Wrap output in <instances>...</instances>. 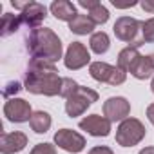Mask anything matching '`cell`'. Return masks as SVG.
<instances>
[{"label":"cell","instance_id":"obj_19","mask_svg":"<svg viewBox=\"0 0 154 154\" xmlns=\"http://www.w3.org/2000/svg\"><path fill=\"white\" fill-rule=\"evenodd\" d=\"M29 125H31V129H33L36 134L47 132L49 127H51V116H49V112H45V111H36V112H33V116H31V120H29Z\"/></svg>","mask_w":154,"mask_h":154},{"label":"cell","instance_id":"obj_10","mask_svg":"<svg viewBox=\"0 0 154 154\" xmlns=\"http://www.w3.org/2000/svg\"><path fill=\"white\" fill-rule=\"evenodd\" d=\"M129 112H131V103L122 96H112L103 103V114L111 123L127 120Z\"/></svg>","mask_w":154,"mask_h":154},{"label":"cell","instance_id":"obj_16","mask_svg":"<svg viewBox=\"0 0 154 154\" xmlns=\"http://www.w3.org/2000/svg\"><path fill=\"white\" fill-rule=\"evenodd\" d=\"M129 72L134 76V78H138V80H147V78H150L152 72H154V65H152V62H150V56H140V58L132 63V67L129 69Z\"/></svg>","mask_w":154,"mask_h":154},{"label":"cell","instance_id":"obj_24","mask_svg":"<svg viewBox=\"0 0 154 154\" xmlns=\"http://www.w3.org/2000/svg\"><path fill=\"white\" fill-rule=\"evenodd\" d=\"M29 154H56V149L51 143H38L33 147V150Z\"/></svg>","mask_w":154,"mask_h":154},{"label":"cell","instance_id":"obj_26","mask_svg":"<svg viewBox=\"0 0 154 154\" xmlns=\"http://www.w3.org/2000/svg\"><path fill=\"white\" fill-rule=\"evenodd\" d=\"M89 154H114L109 147H103V145H98V147H93Z\"/></svg>","mask_w":154,"mask_h":154},{"label":"cell","instance_id":"obj_9","mask_svg":"<svg viewBox=\"0 0 154 154\" xmlns=\"http://www.w3.org/2000/svg\"><path fill=\"white\" fill-rule=\"evenodd\" d=\"M54 143L63 149L65 152H80L84 150L85 147V138L78 132H74L71 129H60L56 134H54Z\"/></svg>","mask_w":154,"mask_h":154},{"label":"cell","instance_id":"obj_29","mask_svg":"<svg viewBox=\"0 0 154 154\" xmlns=\"http://www.w3.org/2000/svg\"><path fill=\"white\" fill-rule=\"evenodd\" d=\"M138 154H154V147H145V149H141Z\"/></svg>","mask_w":154,"mask_h":154},{"label":"cell","instance_id":"obj_8","mask_svg":"<svg viewBox=\"0 0 154 154\" xmlns=\"http://www.w3.org/2000/svg\"><path fill=\"white\" fill-rule=\"evenodd\" d=\"M91 60V54L87 51V47L82 42H72L67 47V53L63 56V63L67 69L76 71V69H82L84 65H87Z\"/></svg>","mask_w":154,"mask_h":154},{"label":"cell","instance_id":"obj_13","mask_svg":"<svg viewBox=\"0 0 154 154\" xmlns=\"http://www.w3.org/2000/svg\"><path fill=\"white\" fill-rule=\"evenodd\" d=\"M27 145V136L20 131L15 132H4L2 138H0V150L2 154H15L24 150Z\"/></svg>","mask_w":154,"mask_h":154},{"label":"cell","instance_id":"obj_3","mask_svg":"<svg viewBox=\"0 0 154 154\" xmlns=\"http://www.w3.org/2000/svg\"><path fill=\"white\" fill-rule=\"evenodd\" d=\"M114 35L116 38H120L122 42H127L129 47H140L143 45V38H141V22L132 18V17H120L114 22Z\"/></svg>","mask_w":154,"mask_h":154},{"label":"cell","instance_id":"obj_15","mask_svg":"<svg viewBox=\"0 0 154 154\" xmlns=\"http://www.w3.org/2000/svg\"><path fill=\"white\" fill-rule=\"evenodd\" d=\"M51 13L58 20H63V22H71L76 15H78L76 8L71 2H67V0H54L51 4Z\"/></svg>","mask_w":154,"mask_h":154},{"label":"cell","instance_id":"obj_25","mask_svg":"<svg viewBox=\"0 0 154 154\" xmlns=\"http://www.w3.org/2000/svg\"><path fill=\"white\" fill-rule=\"evenodd\" d=\"M20 89H22V87H20V84H18V82H9V84L6 85V89H4V96L11 100V94H17Z\"/></svg>","mask_w":154,"mask_h":154},{"label":"cell","instance_id":"obj_30","mask_svg":"<svg viewBox=\"0 0 154 154\" xmlns=\"http://www.w3.org/2000/svg\"><path fill=\"white\" fill-rule=\"evenodd\" d=\"M114 4V8H131V6H134L136 2H129V4H118V2H112Z\"/></svg>","mask_w":154,"mask_h":154},{"label":"cell","instance_id":"obj_27","mask_svg":"<svg viewBox=\"0 0 154 154\" xmlns=\"http://www.w3.org/2000/svg\"><path fill=\"white\" fill-rule=\"evenodd\" d=\"M141 8L147 13H154V2H152V0H145V2H141Z\"/></svg>","mask_w":154,"mask_h":154},{"label":"cell","instance_id":"obj_2","mask_svg":"<svg viewBox=\"0 0 154 154\" xmlns=\"http://www.w3.org/2000/svg\"><path fill=\"white\" fill-rule=\"evenodd\" d=\"M27 49L33 56V60H44L54 63L62 58V42L58 35H54L47 27L33 29L27 38Z\"/></svg>","mask_w":154,"mask_h":154},{"label":"cell","instance_id":"obj_23","mask_svg":"<svg viewBox=\"0 0 154 154\" xmlns=\"http://www.w3.org/2000/svg\"><path fill=\"white\" fill-rule=\"evenodd\" d=\"M78 87H80V85L76 84L72 78H63V82H62V91H60V96H63V98L67 100V98H69V96H71V94H72L76 89H78Z\"/></svg>","mask_w":154,"mask_h":154},{"label":"cell","instance_id":"obj_6","mask_svg":"<svg viewBox=\"0 0 154 154\" xmlns=\"http://www.w3.org/2000/svg\"><path fill=\"white\" fill-rule=\"evenodd\" d=\"M89 72L96 82L109 84V85H120L127 78L125 71H122L118 65H109L105 62H93L89 65Z\"/></svg>","mask_w":154,"mask_h":154},{"label":"cell","instance_id":"obj_20","mask_svg":"<svg viewBox=\"0 0 154 154\" xmlns=\"http://www.w3.org/2000/svg\"><path fill=\"white\" fill-rule=\"evenodd\" d=\"M89 47H91V51H94L96 54H103V53H107L109 47H111L109 35L103 33V31L93 33V35H91V40H89Z\"/></svg>","mask_w":154,"mask_h":154},{"label":"cell","instance_id":"obj_17","mask_svg":"<svg viewBox=\"0 0 154 154\" xmlns=\"http://www.w3.org/2000/svg\"><path fill=\"white\" fill-rule=\"evenodd\" d=\"M69 29L74 35H89L94 29V22L89 18V15H76L71 22H69Z\"/></svg>","mask_w":154,"mask_h":154},{"label":"cell","instance_id":"obj_28","mask_svg":"<svg viewBox=\"0 0 154 154\" xmlns=\"http://www.w3.org/2000/svg\"><path fill=\"white\" fill-rule=\"evenodd\" d=\"M147 118H149V122L154 125V103H150V105L147 107Z\"/></svg>","mask_w":154,"mask_h":154},{"label":"cell","instance_id":"obj_4","mask_svg":"<svg viewBox=\"0 0 154 154\" xmlns=\"http://www.w3.org/2000/svg\"><path fill=\"white\" fill-rule=\"evenodd\" d=\"M98 100V93L89 89V87H78L65 102V112L67 116L74 118V116H80L87 111V107H91L94 102Z\"/></svg>","mask_w":154,"mask_h":154},{"label":"cell","instance_id":"obj_31","mask_svg":"<svg viewBox=\"0 0 154 154\" xmlns=\"http://www.w3.org/2000/svg\"><path fill=\"white\" fill-rule=\"evenodd\" d=\"M150 91H152V93H154V80H152V82H150Z\"/></svg>","mask_w":154,"mask_h":154},{"label":"cell","instance_id":"obj_12","mask_svg":"<svg viewBox=\"0 0 154 154\" xmlns=\"http://www.w3.org/2000/svg\"><path fill=\"white\" fill-rule=\"evenodd\" d=\"M45 17H47V8L38 2H29V6L20 13L22 24H26L29 29H38Z\"/></svg>","mask_w":154,"mask_h":154},{"label":"cell","instance_id":"obj_22","mask_svg":"<svg viewBox=\"0 0 154 154\" xmlns=\"http://www.w3.org/2000/svg\"><path fill=\"white\" fill-rule=\"evenodd\" d=\"M141 38L143 42H154V18L141 22Z\"/></svg>","mask_w":154,"mask_h":154},{"label":"cell","instance_id":"obj_21","mask_svg":"<svg viewBox=\"0 0 154 154\" xmlns=\"http://www.w3.org/2000/svg\"><path fill=\"white\" fill-rule=\"evenodd\" d=\"M140 56H141V54L138 53L136 47H125V49H122L120 54H118V67L127 72V71L132 67V63H134Z\"/></svg>","mask_w":154,"mask_h":154},{"label":"cell","instance_id":"obj_11","mask_svg":"<svg viewBox=\"0 0 154 154\" xmlns=\"http://www.w3.org/2000/svg\"><path fill=\"white\" fill-rule=\"evenodd\" d=\"M80 129L85 131V132H89L91 136L105 138V136H109V132H111V122H109L105 116L91 114V116H85V118L80 122Z\"/></svg>","mask_w":154,"mask_h":154},{"label":"cell","instance_id":"obj_5","mask_svg":"<svg viewBox=\"0 0 154 154\" xmlns=\"http://www.w3.org/2000/svg\"><path fill=\"white\" fill-rule=\"evenodd\" d=\"M145 127L140 120L136 118H127L120 123L118 131H116V143L122 147H132L138 145L143 138H145Z\"/></svg>","mask_w":154,"mask_h":154},{"label":"cell","instance_id":"obj_14","mask_svg":"<svg viewBox=\"0 0 154 154\" xmlns=\"http://www.w3.org/2000/svg\"><path fill=\"white\" fill-rule=\"evenodd\" d=\"M82 8H85L89 11V18L94 22V26H102L109 20V11L105 6H102L96 0H80L78 2Z\"/></svg>","mask_w":154,"mask_h":154},{"label":"cell","instance_id":"obj_32","mask_svg":"<svg viewBox=\"0 0 154 154\" xmlns=\"http://www.w3.org/2000/svg\"><path fill=\"white\" fill-rule=\"evenodd\" d=\"M150 56V62H152V65H154V54H149Z\"/></svg>","mask_w":154,"mask_h":154},{"label":"cell","instance_id":"obj_7","mask_svg":"<svg viewBox=\"0 0 154 154\" xmlns=\"http://www.w3.org/2000/svg\"><path fill=\"white\" fill-rule=\"evenodd\" d=\"M4 114L9 122H15V123H24V122H29L33 112H31V105L29 102L22 100V98H11L6 102L4 105Z\"/></svg>","mask_w":154,"mask_h":154},{"label":"cell","instance_id":"obj_1","mask_svg":"<svg viewBox=\"0 0 154 154\" xmlns=\"http://www.w3.org/2000/svg\"><path fill=\"white\" fill-rule=\"evenodd\" d=\"M63 78L58 76V69L51 62L31 60L26 72V89L33 94L56 96L62 91Z\"/></svg>","mask_w":154,"mask_h":154},{"label":"cell","instance_id":"obj_18","mask_svg":"<svg viewBox=\"0 0 154 154\" xmlns=\"http://www.w3.org/2000/svg\"><path fill=\"white\" fill-rule=\"evenodd\" d=\"M20 26H22L20 15L6 13V15H2V20H0V35L2 36H11L13 33L18 31Z\"/></svg>","mask_w":154,"mask_h":154}]
</instances>
